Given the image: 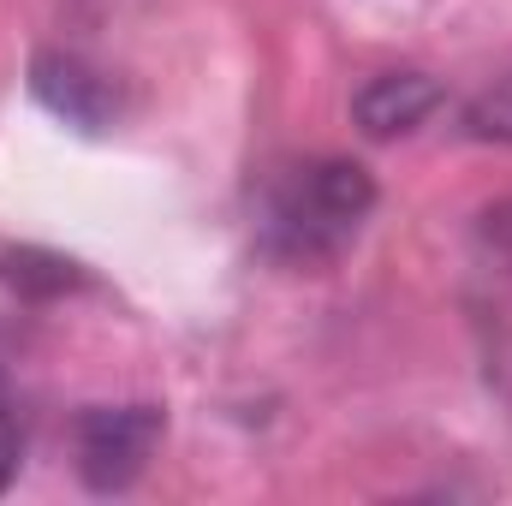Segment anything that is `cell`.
I'll list each match as a JSON object with an SVG mask.
<instances>
[{
	"label": "cell",
	"mask_w": 512,
	"mask_h": 506,
	"mask_svg": "<svg viewBox=\"0 0 512 506\" xmlns=\"http://www.w3.org/2000/svg\"><path fill=\"white\" fill-rule=\"evenodd\" d=\"M161 441V411L155 405H96L78 417L72 447H78V477L102 495L131 489Z\"/></svg>",
	"instance_id": "2"
},
{
	"label": "cell",
	"mask_w": 512,
	"mask_h": 506,
	"mask_svg": "<svg viewBox=\"0 0 512 506\" xmlns=\"http://www.w3.org/2000/svg\"><path fill=\"white\" fill-rule=\"evenodd\" d=\"M376 209V179L358 161H298L268 179L256 245L280 268H328Z\"/></svg>",
	"instance_id": "1"
},
{
	"label": "cell",
	"mask_w": 512,
	"mask_h": 506,
	"mask_svg": "<svg viewBox=\"0 0 512 506\" xmlns=\"http://www.w3.org/2000/svg\"><path fill=\"white\" fill-rule=\"evenodd\" d=\"M471 137H512V78H501L495 90H483L465 114Z\"/></svg>",
	"instance_id": "5"
},
{
	"label": "cell",
	"mask_w": 512,
	"mask_h": 506,
	"mask_svg": "<svg viewBox=\"0 0 512 506\" xmlns=\"http://www.w3.org/2000/svg\"><path fill=\"white\" fill-rule=\"evenodd\" d=\"M30 84L60 120H72L84 131H102L108 120H120V84L108 72H96L90 60H78V54H36Z\"/></svg>",
	"instance_id": "3"
},
{
	"label": "cell",
	"mask_w": 512,
	"mask_h": 506,
	"mask_svg": "<svg viewBox=\"0 0 512 506\" xmlns=\"http://www.w3.org/2000/svg\"><path fill=\"white\" fill-rule=\"evenodd\" d=\"M18 453H24V441H18V423L0 411V495H6V483H12V471H18Z\"/></svg>",
	"instance_id": "6"
},
{
	"label": "cell",
	"mask_w": 512,
	"mask_h": 506,
	"mask_svg": "<svg viewBox=\"0 0 512 506\" xmlns=\"http://www.w3.org/2000/svg\"><path fill=\"white\" fill-rule=\"evenodd\" d=\"M441 108V84L429 72H382L352 96V120L364 137H405Z\"/></svg>",
	"instance_id": "4"
}]
</instances>
